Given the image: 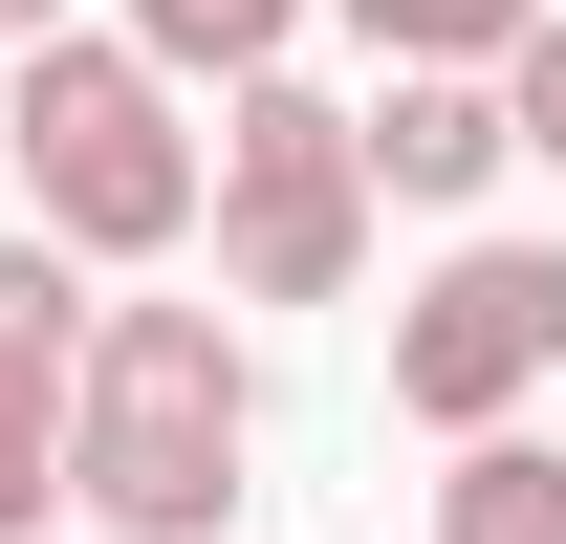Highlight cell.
<instances>
[{"instance_id":"1","label":"cell","mask_w":566,"mask_h":544,"mask_svg":"<svg viewBox=\"0 0 566 544\" xmlns=\"http://www.w3.org/2000/svg\"><path fill=\"white\" fill-rule=\"evenodd\" d=\"M240 436H262V370H240L218 305H87V370H66V501H87V523L218 544Z\"/></svg>"},{"instance_id":"2","label":"cell","mask_w":566,"mask_h":544,"mask_svg":"<svg viewBox=\"0 0 566 544\" xmlns=\"http://www.w3.org/2000/svg\"><path fill=\"white\" fill-rule=\"evenodd\" d=\"M0 153L44 175V240H66V262H175L197 197H218L197 132H175V66H153V44H22Z\"/></svg>"},{"instance_id":"3","label":"cell","mask_w":566,"mask_h":544,"mask_svg":"<svg viewBox=\"0 0 566 544\" xmlns=\"http://www.w3.org/2000/svg\"><path fill=\"white\" fill-rule=\"evenodd\" d=\"M218 283L240 305H349L370 283V132L283 66H240V109H218Z\"/></svg>"},{"instance_id":"4","label":"cell","mask_w":566,"mask_h":544,"mask_svg":"<svg viewBox=\"0 0 566 544\" xmlns=\"http://www.w3.org/2000/svg\"><path fill=\"white\" fill-rule=\"evenodd\" d=\"M545 370H566V240H458L392 327V414H436V436H501Z\"/></svg>"},{"instance_id":"5","label":"cell","mask_w":566,"mask_h":544,"mask_svg":"<svg viewBox=\"0 0 566 544\" xmlns=\"http://www.w3.org/2000/svg\"><path fill=\"white\" fill-rule=\"evenodd\" d=\"M370 132V197H501V153H523V109H501V66H392V109H349Z\"/></svg>"},{"instance_id":"6","label":"cell","mask_w":566,"mask_h":544,"mask_svg":"<svg viewBox=\"0 0 566 544\" xmlns=\"http://www.w3.org/2000/svg\"><path fill=\"white\" fill-rule=\"evenodd\" d=\"M436 544H566V458H545V436H458Z\"/></svg>"},{"instance_id":"7","label":"cell","mask_w":566,"mask_h":544,"mask_svg":"<svg viewBox=\"0 0 566 544\" xmlns=\"http://www.w3.org/2000/svg\"><path fill=\"white\" fill-rule=\"evenodd\" d=\"M0 370H87V262L66 240H0Z\"/></svg>"},{"instance_id":"8","label":"cell","mask_w":566,"mask_h":544,"mask_svg":"<svg viewBox=\"0 0 566 544\" xmlns=\"http://www.w3.org/2000/svg\"><path fill=\"white\" fill-rule=\"evenodd\" d=\"M66 501V370H0V544H44Z\"/></svg>"},{"instance_id":"9","label":"cell","mask_w":566,"mask_h":544,"mask_svg":"<svg viewBox=\"0 0 566 544\" xmlns=\"http://www.w3.org/2000/svg\"><path fill=\"white\" fill-rule=\"evenodd\" d=\"M283 22H305V0H132V44H153V66H218V87L283 66Z\"/></svg>"},{"instance_id":"10","label":"cell","mask_w":566,"mask_h":544,"mask_svg":"<svg viewBox=\"0 0 566 544\" xmlns=\"http://www.w3.org/2000/svg\"><path fill=\"white\" fill-rule=\"evenodd\" d=\"M349 22L392 44V66H501V44H523L545 0H349Z\"/></svg>"},{"instance_id":"11","label":"cell","mask_w":566,"mask_h":544,"mask_svg":"<svg viewBox=\"0 0 566 544\" xmlns=\"http://www.w3.org/2000/svg\"><path fill=\"white\" fill-rule=\"evenodd\" d=\"M501 109H523V153H545V175H566V0H545V22H523V44H501Z\"/></svg>"},{"instance_id":"12","label":"cell","mask_w":566,"mask_h":544,"mask_svg":"<svg viewBox=\"0 0 566 544\" xmlns=\"http://www.w3.org/2000/svg\"><path fill=\"white\" fill-rule=\"evenodd\" d=\"M0 44H66V0H0Z\"/></svg>"},{"instance_id":"13","label":"cell","mask_w":566,"mask_h":544,"mask_svg":"<svg viewBox=\"0 0 566 544\" xmlns=\"http://www.w3.org/2000/svg\"><path fill=\"white\" fill-rule=\"evenodd\" d=\"M87 544H132V523H87Z\"/></svg>"}]
</instances>
